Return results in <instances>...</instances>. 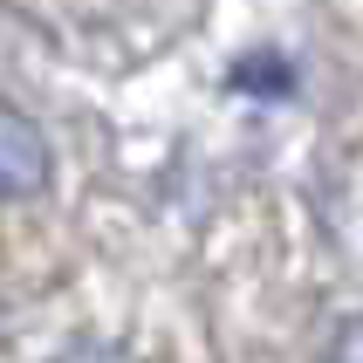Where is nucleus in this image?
I'll list each match as a JSON object with an SVG mask.
<instances>
[{"label": "nucleus", "instance_id": "nucleus-3", "mask_svg": "<svg viewBox=\"0 0 363 363\" xmlns=\"http://www.w3.org/2000/svg\"><path fill=\"white\" fill-rule=\"evenodd\" d=\"M323 363H363V315H343L323 343Z\"/></svg>", "mask_w": 363, "mask_h": 363}, {"label": "nucleus", "instance_id": "nucleus-4", "mask_svg": "<svg viewBox=\"0 0 363 363\" xmlns=\"http://www.w3.org/2000/svg\"><path fill=\"white\" fill-rule=\"evenodd\" d=\"M55 363H130V357H123L117 343H96V336H82V343H69Z\"/></svg>", "mask_w": 363, "mask_h": 363}, {"label": "nucleus", "instance_id": "nucleus-1", "mask_svg": "<svg viewBox=\"0 0 363 363\" xmlns=\"http://www.w3.org/2000/svg\"><path fill=\"white\" fill-rule=\"evenodd\" d=\"M55 185V144L21 103L0 96V206H28Z\"/></svg>", "mask_w": 363, "mask_h": 363}, {"label": "nucleus", "instance_id": "nucleus-2", "mask_svg": "<svg viewBox=\"0 0 363 363\" xmlns=\"http://www.w3.org/2000/svg\"><path fill=\"white\" fill-rule=\"evenodd\" d=\"M226 82H233V89H267V96H288V89H295V69H288L281 55H240Z\"/></svg>", "mask_w": 363, "mask_h": 363}]
</instances>
